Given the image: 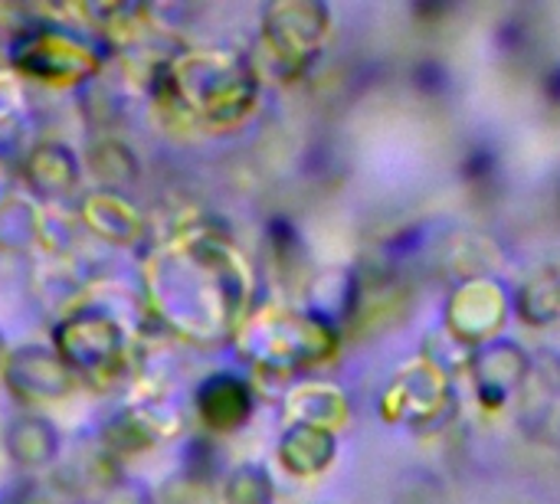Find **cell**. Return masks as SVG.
<instances>
[]
</instances>
